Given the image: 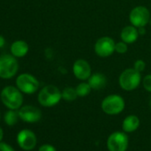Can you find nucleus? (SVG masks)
Segmentation results:
<instances>
[{"label": "nucleus", "mask_w": 151, "mask_h": 151, "mask_svg": "<svg viewBox=\"0 0 151 151\" xmlns=\"http://www.w3.org/2000/svg\"><path fill=\"white\" fill-rule=\"evenodd\" d=\"M0 118H1V113H0Z\"/></svg>", "instance_id": "cd10ccee"}, {"label": "nucleus", "mask_w": 151, "mask_h": 151, "mask_svg": "<svg viewBox=\"0 0 151 151\" xmlns=\"http://www.w3.org/2000/svg\"><path fill=\"white\" fill-rule=\"evenodd\" d=\"M150 20L149 10L143 6H139L132 9L129 14V21L131 24L136 28L145 27Z\"/></svg>", "instance_id": "0eeeda50"}, {"label": "nucleus", "mask_w": 151, "mask_h": 151, "mask_svg": "<svg viewBox=\"0 0 151 151\" xmlns=\"http://www.w3.org/2000/svg\"><path fill=\"white\" fill-rule=\"evenodd\" d=\"M19 112L15 109H9L4 116V121L8 126H14L19 120Z\"/></svg>", "instance_id": "f3484780"}, {"label": "nucleus", "mask_w": 151, "mask_h": 151, "mask_svg": "<svg viewBox=\"0 0 151 151\" xmlns=\"http://www.w3.org/2000/svg\"><path fill=\"white\" fill-rule=\"evenodd\" d=\"M139 37V34L138 28H136L132 25L124 27L120 33V37H121L122 41H124L129 45L136 42Z\"/></svg>", "instance_id": "ddd939ff"}, {"label": "nucleus", "mask_w": 151, "mask_h": 151, "mask_svg": "<svg viewBox=\"0 0 151 151\" xmlns=\"http://www.w3.org/2000/svg\"><path fill=\"white\" fill-rule=\"evenodd\" d=\"M73 74L76 77L81 81H86L91 77L92 75V68L89 62L84 59H78L77 60L72 67Z\"/></svg>", "instance_id": "f8f14e48"}, {"label": "nucleus", "mask_w": 151, "mask_h": 151, "mask_svg": "<svg viewBox=\"0 0 151 151\" xmlns=\"http://www.w3.org/2000/svg\"><path fill=\"white\" fill-rule=\"evenodd\" d=\"M5 44H6V39L4 38V37L2 35H0V48L4 47Z\"/></svg>", "instance_id": "393cba45"}, {"label": "nucleus", "mask_w": 151, "mask_h": 151, "mask_svg": "<svg viewBox=\"0 0 151 151\" xmlns=\"http://www.w3.org/2000/svg\"><path fill=\"white\" fill-rule=\"evenodd\" d=\"M142 85L146 91L151 93V74L145 76L142 80Z\"/></svg>", "instance_id": "412c9836"}, {"label": "nucleus", "mask_w": 151, "mask_h": 151, "mask_svg": "<svg viewBox=\"0 0 151 151\" xmlns=\"http://www.w3.org/2000/svg\"><path fill=\"white\" fill-rule=\"evenodd\" d=\"M16 87L25 94H33L39 88V82L36 77L29 73L19 75L15 81Z\"/></svg>", "instance_id": "423d86ee"}, {"label": "nucleus", "mask_w": 151, "mask_h": 151, "mask_svg": "<svg viewBox=\"0 0 151 151\" xmlns=\"http://www.w3.org/2000/svg\"><path fill=\"white\" fill-rule=\"evenodd\" d=\"M129 145V139L126 132H115L111 133L107 140L109 151H126Z\"/></svg>", "instance_id": "6e6552de"}, {"label": "nucleus", "mask_w": 151, "mask_h": 151, "mask_svg": "<svg viewBox=\"0 0 151 151\" xmlns=\"http://www.w3.org/2000/svg\"><path fill=\"white\" fill-rule=\"evenodd\" d=\"M19 70L17 59L12 54L0 55V78L10 79L14 78Z\"/></svg>", "instance_id": "20e7f679"}, {"label": "nucleus", "mask_w": 151, "mask_h": 151, "mask_svg": "<svg viewBox=\"0 0 151 151\" xmlns=\"http://www.w3.org/2000/svg\"><path fill=\"white\" fill-rule=\"evenodd\" d=\"M3 139H4V131H3L2 127L0 126V141H2Z\"/></svg>", "instance_id": "a878e982"}, {"label": "nucleus", "mask_w": 151, "mask_h": 151, "mask_svg": "<svg viewBox=\"0 0 151 151\" xmlns=\"http://www.w3.org/2000/svg\"><path fill=\"white\" fill-rule=\"evenodd\" d=\"M0 98L2 103L8 109L18 110L23 103L22 93L16 86H8L3 88L0 93Z\"/></svg>", "instance_id": "f257e3e1"}, {"label": "nucleus", "mask_w": 151, "mask_h": 151, "mask_svg": "<svg viewBox=\"0 0 151 151\" xmlns=\"http://www.w3.org/2000/svg\"><path fill=\"white\" fill-rule=\"evenodd\" d=\"M19 116L20 119L22 120L25 123L33 124L38 122L42 117V112L41 110L32 105H25L22 106L19 110Z\"/></svg>", "instance_id": "9b49d317"}, {"label": "nucleus", "mask_w": 151, "mask_h": 151, "mask_svg": "<svg viewBox=\"0 0 151 151\" xmlns=\"http://www.w3.org/2000/svg\"><path fill=\"white\" fill-rule=\"evenodd\" d=\"M145 68H146V63H145L144 60H137L134 61L133 68H135L137 71H139V72L141 73L142 71H144Z\"/></svg>", "instance_id": "4be33fe9"}, {"label": "nucleus", "mask_w": 151, "mask_h": 151, "mask_svg": "<svg viewBox=\"0 0 151 151\" xmlns=\"http://www.w3.org/2000/svg\"><path fill=\"white\" fill-rule=\"evenodd\" d=\"M125 107L124 100L118 94H110L103 99L101 101L102 111L109 116L120 114Z\"/></svg>", "instance_id": "39448f33"}, {"label": "nucleus", "mask_w": 151, "mask_h": 151, "mask_svg": "<svg viewBox=\"0 0 151 151\" xmlns=\"http://www.w3.org/2000/svg\"><path fill=\"white\" fill-rule=\"evenodd\" d=\"M17 143L19 147L25 151H31L37 143L35 132L29 129H23L17 134Z\"/></svg>", "instance_id": "9d476101"}, {"label": "nucleus", "mask_w": 151, "mask_h": 151, "mask_svg": "<svg viewBox=\"0 0 151 151\" xmlns=\"http://www.w3.org/2000/svg\"><path fill=\"white\" fill-rule=\"evenodd\" d=\"M128 51V44H126L124 41H120L116 43V46H115V52L119 53V54H124L125 52H127Z\"/></svg>", "instance_id": "aec40b11"}, {"label": "nucleus", "mask_w": 151, "mask_h": 151, "mask_svg": "<svg viewBox=\"0 0 151 151\" xmlns=\"http://www.w3.org/2000/svg\"><path fill=\"white\" fill-rule=\"evenodd\" d=\"M139 119L137 116L135 115H130L127 116L122 124V128L123 131L126 133H130V132H133L134 131H136L139 126Z\"/></svg>", "instance_id": "dca6fc26"}, {"label": "nucleus", "mask_w": 151, "mask_h": 151, "mask_svg": "<svg viewBox=\"0 0 151 151\" xmlns=\"http://www.w3.org/2000/svg\"><path fill=\"white\" fill-rule=\"evenodd\" d=\"M92 90L93 89L88 84V82H85V81H83L82 83H79L77 86V87H76V91H77L78 97H86L89 95Z\"/></svg>", "instance_id": "6ab92c4d"}, {"label": "nucleus", "mask_w": 151, "mask_h": 151, "mask_svg": "<svg viewBox=\"0 0 151 151\" xmlns=\"http://www.w3.org/2000/svg\"><path fill=\"white\" fill-rule=\"evenodd\" d=\"M149 107H150V109H151V99H150V101H149Z\"/></svg>", "instance_id": "bb28decb"}, {"label": "nucleus", "mask_w": 151, "mask_h": 151, "mask_svg": "<svg viewBox=\"0 0 151 151\" xmlns=\"http://www.w3.org/2000/svg\"><path fill=\"white\" fill-rule=\"evenodd\" d=\"M61 99L62 97L60 90L53 85L44 86L37 95V101L39 104L45 108H51L57 105Z\"/></svg>", "instance_id": "f03ea898"}, {"label": "nucleus", "mask_w": 151, "mask_h": 151, "mask_svg": "<svg viewBox=\"0 0 151 151\" xmlns=\"http://www.w3.org/2000/svg\"><path fill=\"white\" fill-rule=\"evenodd\" d=\"M141 83V74L135 68H126L119 76L118 84L124 91H133Z\"/></svg>", "instance_id": "7ed1b4c3"}, {"label": "nucleus", "mask_w": 151, "mask_h": 151, "mask_svg": "<svg viewBox=\"0 0 151 151\" xmlns=\"http://www.w3.org/2000/svg\"><path fill=\"white\" fill-rule=\"evenodd\" d=\"M61 97L66 101H73L78 97L76 88L73 87H66L61 91Z\"/></svg>", "instance_id": "a211bd4d"}, {"label": "nucleus", "mask_w": 151, "mask_h": 151, "mask_svg": "<svg viewBox=\"0 0 151 151\" xmlns=\"http://www.w3.org/2000/svg\"><path fill=\"white\" fill-rule=\"evenodd\" d=\"M0 151H15V150L11 145L3 141H0Z\"/></svg>", "instance_id": "b1692460"}, {"label": "nucleus", "mask_w": 151, "mask_h": 151, "mask_svg": "<svg viewBox=\"0 0 151 151\" xmlns=\"http://www.w3.org/2000/svg\"><path fill=\"white\" fill-rule=\"evenodd\" d=\"M29 45L24 40L14 41L10 47L11 54L14 55L15 58L24 57L29 52Z\"/></svg>", "instance_id": "2eb2a0df"}, {"label": "nucleus", "mask_w": 151, "mask_h": 151, "mask_svg": "<svg viewBox=\"0 0 151 151\" xmlns=\"http://www.w3.org/2000/svg\"><path fill=\"white\" fill-rule=\"evenodd\" d=\"M87 82L93 90H101L106 86L108 80L104 74L101 72H96L91 75V77L88 78Z\"/></svg>", "instance_id": "4468645a"}, {"label": "nucleus", "mask_w": 151, "mask_h": 151, "mask_svg": "<svg viewBox=\"0 0 151 151\" xmlns=\"http://www.w3.org/2000/svg\"><path fill=\"white\" fill-rule=\"evenodd\" d=\"M38 151H57L54 146L51 144H43L39 147Z\"/></svg>", "instance_id": "5701e85b"}, {"label": "nucleus", "mask_w": 151, "mask_h": 151, "mask_svg": "<svg viewBox=\"0 0 151 151\" xmlns=\"http://www.w3.org/2000/svg\"><path fill=\"white\" fill-rule=\"evenodd\" d=\"M116 43L109 37H102L99 38L94 45V52L101 58H107L115 52Z\"/></svg>", "instance_id": "1a4fd4ad"}]
</instances>
